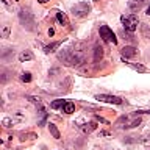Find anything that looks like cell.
<instances>
[{
	"label": "cell",
	"instance_id": "7402d4cb",
	"mask_svg": "<svg viewBox=\"0 0 150 150\" xmlns=\"http://www.w3.org/2000/svg\"><path fill=\"white\" fill-rule=\"evenodd\" d=\"M9 30H11V28H9V25H3L2 36H3V38H8V36H9Z\"/></svg>",
	"mask_w": 150,
	"mask_h": 150
},
{
	"label": "cell",
	"instance_id": "ba28073f",
	"mask_svg": "<svg viewBox=\"0 0 150 150\" xmlns=\"http://www.w3.org/2000/svg\"><path fill=\"white\" fill-rule=\"evenodd\" d=\"M120 55H122V59H127V58H133V56L138 55V50H136V47L133 45H125L124 49L120 50Z\"/></svg>",
	"mask_w": 150,
	"mask_h": 150
},
{
	"label": "cell",
	"instance_id": "44dd1931",
	"mask_svg": "<svg viewBox=\"0 0 150 150\" xmlns=\"http://www.w3.org/2000/svg\"><path fill=\"white\" fill-rule=\"evenodd\" d=\"M21 80L23 83H30L31 81V74L30 72H23L22 75H21Z\"/></svg>",
	"mask_w": 150,
	"mask_h": 150
},
{
	"label": "cell",
	"instance_id": "e0dca14e",
	"mask_svg": "<svg viewBox=\"0 0 150 150\" xmlns=\"http://www.w3.org/2000/svg\"><path fill=\"white\" fill-rule=\"evenodd\" d=\"M61 45V42H53V44H49L44 47V52L45 53H52V52H55V49H58V47Z\"/></svg>",
	"mask_w": 150,
	"mask_h": 150
},
{
	"label": "cell",
	"instance_id": "30bf717a",
	"mask_svg": "<svg viewBox=\"0 0 150 150\" xmlns=\"http://www.w3.org/2000/svg\"><path fill=\"white\" fill-rule=\"evenodd\" d=\"M125 64L128 66V67H131V69H134V70H138V72H141V74H147V72H150L149 67H145V66L139 64V63H127V61H125Z\"/></svg>",
	"mask_w": 150,
	"mask_h": 150
},
{
	"label": "cell",
	"instance_id": "9c48e42d",
	"mask_svg": "<svg viewBox=\"0 0 150 150\" xmlns=\"http://www.w3.org/2000/svg\"><path fill=\"white\" fill-rule=\"evenodd\" d=\"M145 2H149V0H131V2L128 3V8H130L133 13H134V11H139V9L144 6Z\"/></svg>",
	"mask_w": 150,
	"mask_h": 150
},
{
	"label": "cell",
	"instance_id": "cb8c5ba5",
	"mask_svg": "<svg viewBox=\"0 0 150 150\" xmlns=\"http://www.w3.org/2000/svg\"><path fill=\"white\" fill-rule=\"evenodd\" d=\"M55 35V30H53V28H50V30H49V36H53Z\"/></svg>",
	"mask_w": 150,
	"mask_h": 150
},
{
	"label": "cell",
	"instance_id": "4316f807",
	"mask_svg": "<svg viewBox=\"0 0 150 150\" xmlns=\"http://www.w3.org/2000/svg\"><path fill=\"white\" fill-rule=\"evenodd\" d=\"M45 2H49V0H39V3H45Z\"/></svg>",
	"mask_w": 150,
	"mask_h": 150
},
{
	"label": "cell",
	"instance_id": "277c9868",
	"mask_svg": "<svg viewBox=\"0 0 150 150\" xmlns=\"http://www.w3.org/2000/svg\"><path fill=\"white\" fill-rule=\"evenodd\" d=\"M120 22H122V25H124V28L128 33H133L136 28H138V23H139V19L136 14H125V16H122L120 17Z\"/></svg>",
	"mask_w": 150,
	"mask_h": 150
},
{
	"label": "cell",
	"instance_id": "8fae6325",
	"mask_svg": "<svg viewBox=\"0 0 150 150\" xmlns=\"http://www.w3.org/2000/svg\"><path fill=\"white\" fill-rule=\"evenodd\" d=\"M78 127H80V130H81L84 134H88V133H91L92 130L97 128V124H96V122H88V124H81Z\"/></svg>",
	"mask_w": 150,
	"mask_h": 150
},
{
	"label": "cell",
	"instance_id": "4fadbf2b",
	"mask_svg": "<svg viewBox=\"0 0 150 150\" xmlns=\"http://www.w3.org/2000/svg\"><path fill=\"white\" fill-rule=\"evenodd\" d=\"M102 56H103V49L100 45H96V49H94V61L98 63L102 59Z\"/></svg>",
	"mask_w": 150,
	"mask_h": 150
},
{
	"label": "cell",
	"instance_id": "2e32d148",
	"mask_svg": "<svg viewBox=\"0 0 150 150\" xmlns=\"http://www.w3.org/2000/svg\"><path fill=\"white\" fill-rule=\"evenodd\" d=\"M49 130H50V133H52V136H53L55 139L61 138V134H59V131H58V128H56L55 124H49Z\"/></svg>",
	"mask_w": 150,
	"mask_h": 150
},
{
	"label": "cell",
	"instance_id": "9a60e30c",
	"mask_svg": "<svg viewBox=\"0 0 150 150\" xmlns=\"http://www.w3.org/2000/svg\"><path fill=\"white\" fill-rule=\"evenodd\" d=\"M75 111V105L72 102H66V105L63 106V112H66V114H72V112Z\"/></svg>",
	"mask_w": 150,
	"mask_h": 150
},
{
	"label": "cell",
	"instance_id": "ac0fdd59",
	"mask_svg": "<svg viewBox=\"0 0 150 150\" xmlns=\"http://www.w3.org/2000/svg\"><path fill=\"white\" fill-rule=\"evenodd\" d=\"M64 105H66L64 100H55V102L50 103V108H52V110H58V108H63Z\"/></svg>",
	"mask_w": 150,
	"mask_h": 150
},
{
	"label": "cell",
	"instance_id": "603a6c76",
	"mask_svg": "<svg viewBox=\"0 0 150 150\" xmlns=\"http://www.w3.org/2000/svg\"><path fill=\"white\" fill-rule=\"evenodd\" d=\"M3 125H5V127H11V125H13V120L6 117V119H3Z\"/></svg>",
	"mask_w": 150,
	"mask_h": 150
},
{
	"label": "cell",
	"instance_id": "d4e9b609",
	"mask_svg": "<svg viewBox=\"0 0 150 150\" xmlns=\"http://www.w3.org/2000/svg\"><path fill=\"white\" fill-rule=\"evenodd\" d=\"M2 2H3V5H5V6H9V3H8V0H2Z\"/></svg>",
	"mask_w": 150,
	"mask_h": 150
},
{
	"label": "cell",
	"instance_id": "52a82bcc",
	"mask_svg": "<svg viewBox=\"0 0 150 150\" xmlns=\"http://www.w3.org/2000/svg\"><path fill=\"white\" fill-rule=\"evenodd\" d=\"M96 100H100V102H106V103H114V105H122L124 100L120 97H116V96H106V94H98L96 96Z\"/></svg>",
	"mask_w": 150,
	"mask_h": 150
},
{
	"label": "cell",
	"instance_id": "7c38bea8",
	"mask_svg": "<svg viewBox=\"0 0 150 150\" xmlns=\"http://www.w3.org/2000/svg\"><path fill=\"white\" fill-rule=\"evenodd\" d=\"M35 58V56H33V53L30 50H23V52H21V53H19V61H30V59H33Z\"/></svg>",
	"mask_w": 150,
	"mask_h": 150
},
{
	"label": "cell",
	"instance_id": "6da1fadb",
	"mask_svg": "<svg viewBox=\"0 0 150 150\" xmlns=\"http://www.w3.org/2000/svg\"><path fill=\"white\" fill-rule=\"evenodd\" d=\"M58 56H59V59L67 66H80L84 61L83 53H80V50H72V49L63 50Z\"/></svg>",
	"mask_w": 150,
	"mask_h": 150
},
{
	"label": "cell",
	"instance_id": "8992f818",
	"mask_svg": "<svg viewBox=\"0 0 150 150\" xmlns=\"http://www.w3.org/2000/svg\"><path fill=\"white\" fill-rule=\"evenodd\" d=\"M98 33H100V38H102L103 41L111 42L112 45L117 44V38H116V35L112 33V30H111L108 25H100V30H98Z\"/></svg>",
	"mask_w": 150,
	"mask_h": 150
},
{
	"label": "cell",
	"instance_id": "3957f363",
	"mask_svg": "<svg viewBox=\"0 0 150 150\" xmlns=\"http://www.w3.org/2000/svg\"><path fill=\"white\" fill-rule=\"evenodd\" d=\"M19 19H21V23L23 25V28L28 31H35L36 30V22H35V16L33 13H30L28 9H22L19 13Z\"/></svg>",
	"mask_w": 150,
	"mask_h": 150
},
{
	"label": "cell",
	"instance_id": "7a4b0ae2",
	"mask_svg": "<svg viewBox=\"0 0 150 150\" xmlns=\"http://www.w3.org/2000/svg\"><path fill=\"white\" fill-rule=\"evenodd\" d=\"M141 124V117L136 114H130V116H122L119 120L116 122V127L120 130H128V128H134Z\"/></svg>",
	"mask_w": 150,
	"mask_h": 150
},
{
	"label": "cell",
	"instance_id": "5bb4252c",
	"mask_svg": "<svg viewBox=\"0 0 150 150\" xmlns=\"http://www.w3.org/2000/svg\"><path fill=\"white\" fill-rule=\"evenodd\" d=\"M56 21H58L61 25H69V19H67V16H66L64 13H56Z\"/></svg>",
	"mask_w": 150,
	"mask_h": 150
},
{
	"label": "cell",
	"instance_id": "484cf974",
	"mask_svg": "<svg viewBox=\"0 0 150 150\" xmlns=\"http://www.w3.org/2000/svg\"><path fill=\"white\" fill-rule=\"evenodd\" d=\"M147 16H150V5H149V8H147Z\"/></svg>",
	"mask_w": 150,
	"mask_h": 150
},
{
	"label": "cell",
	"instance_id": "d6986e66",
	"mask_svg": "<svg viewBox=\"0 0 150 150\" xmlns=\"http://www.w3.org/2000/svg\"><path fill=\"white\" fill-rule=\"evenodd\" d=\"M141 33H142V36H144V38L150 39V30H149V27L145 25V23H142V25H141Z\"/></svg>",
	"mask_w": 150,
	"mask_h": 150
},
{
	"label": "cell",
	"instance_id": "83f0119b",
	"mask_svg": "<svg viewBox=\"0 0 150 150\" xmlns=\"http://www.w3.org/2000/svg\"><path fill=\"white\" fill-rule=\"evenodd\" d=\"M14 2H17V0H14Z\"/></svg>",
	"mask_w": 150,
	"mask_h": 150
},
{
	"label": "cell",
	"instance_id": "5b68a950",
	"mask_svg": "<svg viewBox=\"0 0 150 150\" xmlns=\"http://www.w3.org/2000/svg\"><path fill=\"white\" fill-rule=\"evenodd\" d=\"M91 13V5L88 2H80L72 6V14L75 17H86Z\"/></svg>",
	"mask_w": 150,
	"mask_h": 150
},
{
	"label": "cell",
	"instance_id": "ffe728a7",
	"mask_svg": "<svg viewBox=\"0 0 150 150\" xmlns=\"http://www.w3.org/2000/svg\"><path fill=\"white\" fill-rule=\"evenodd\" d=\"M27 98L30 100L31 103H35V105H38L42 110V103H41V98H38V97H33V96H27Z\"/></svg>",
	"mask_w": 150,
	"mask_h": 150
}]
</instances>
